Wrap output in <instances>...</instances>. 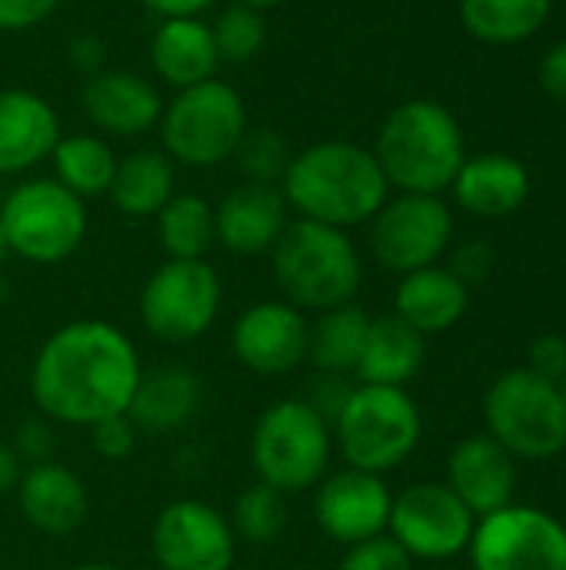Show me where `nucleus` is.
I'll return each mask as SVG.
<instances>
[{
  "instance_id": "f257e3e1",
  "label": "nucleus",
  "mask_w": 566,
  "mask_h": 570,
  "mask_svg": "<svg viewBox=\"0 0 566 570\" xmlns=\"http://www.w3.org/2000/svg\"><path fill=\"white\" fill-rule=\"evenodd\" d=\"M143 367L133 341L110 321H70L37 351L30 394L43 417L67 428H90L127 414Z\"/></svg>"
},
{
  "instance_id": "f03ea898",
  "label": "nucleus",
  "mask_w": 566,
  "mask_h": 570,
  "mask_svg": "<svg viewBox=\"0 0 566 570\" xmlns=\"http://www.w3.org/2000/svg\"><path fill=\"white\" fill-rule=\"evenodd\" d=\"M387 187L374 150L347 140H324L300 150L280 180L287 207H297L304 220L337 230L370 220L387 204Z\"/></svg>"
},
{
  "instance_id": "7ed1b4c3",
  "label": "nucleus",
  "mask_w": 566,
  "mask_h": 570,
  "mask_svg": "<svg viewBox=\"0 0 566 570\" xmlns=\"http://www.w3.org/2000/svg\"><path fill=\"white\" fill-rule=\"evenodd\" d=\"M374 157L404 194H440L464 167V134L444 104L407 100L380 127Z\"/></svg>"
},
{
  "instance_id": "20e7f679",
  "label": "nucleus",
  "mask_w": 566,
  "mask_h": 570,
  "mask_svg": "<svg viewBox=\"0 0 566 570\" xmlns=\"http://www.w3.org/2000/svg\"><path fill=\"white\" fill-rule=\"evenodd\" d=\"M277 284L297 311H330L340 304H354L364 267L350 237L337 227L304 220L284 227L274 250Z\"/></svg>"
},
{
  "instance_id": "39448f33",
  "label": "nucleus",
  "mask_w": 566,
  "mask_h": 570,
  "mask_svg": "<svg viewBox=\"0 0 566 570\" xmlns=\"http://www.w3.org/2000/svg\"><path fill=\"white\" fill-rule=\"evenodd\" d=\"M330 431L347 468L387 474L417 451L424 421L404 387L360 384L350 391Z\"/></svg>"
},
{
  "instance_id": "423d86ee",
  "label": "nucleus",
  "mask_w": 566,
  "mask_h": 570,
  "mask_svg": "<svg viewBox=\"0 0 566 570\" xmlns=\"http://www.w3.org/2000/svg\"><path fill=\"white\" fill-rule=\"evenodd\" d=\"M330 451L334 431L304 397L270 404L254 424L250 461L257 481L280 494L314 491L327 478Z\"/></svg>"
},
{
  "instance_id": "0eeeda50",
  "label": "nucleus",
  "mask_w": 566,
  "mask_h": 570,
  "mask_svg": "<svg viewBox=\"0 0 566 570\" xmlns=\"http://www.w3.org/2000/svg\"><path fill=\"white\" fill-rule=\"evenodd\" d=\"M484 417L490 438L510 454L527 461H547L566 448V411L554 381L517 367L500 374L487 397Z\"/></svg>"
},
{
  "instance_id": "6e6552de",
  "label": "nucleus",
  "mask_w": 566,
  "mask_h": 570,
  "mask_svg": "<svg viewBox=\"0 0 566 570\" xmlns=\"http://www.w3.org/2000/svg\"><path fill=\"white\" fill-rule=\"evenodd\" d=\"M160 134L170 160L187 167H214L234 157L247 134V110L230 83L203 80L180 90L160 114Z\"/></svg>"
},
{
  "instance_id": "1a4fd4ad",
  "label": "nucleus",
  "mask_w": 566,
  "mask_h": 570,
  "mask_svg": "<svg viewBox=\"0 0 566 570\" xmlns=\"http://www.w3.org/2000/svg\"><path fill=\"white\" fill-rule=\"evenodd\" d=\"M7 250L30 264H60L87 237V210L60 180H27L0 207Z\"/></svg>"
},
{
  "instance_id": "9d476101",
  "label": "nucleus",
  "mask_w": 566,
  "mask_h": 570,
  "mask_svg": "<svg viewBox=\"0 0 566 570\" xmlns=\"http://www.w3.org/2000/svg\"><path fill=\"white\" fill-rule=\"evenodd\" d=\"M220 297V277L207 261H167L143 284L140 321L163 344H190L214 327Z\"/></svg>"
},
{
  "instance_id": "9b49d317",
  "label": "nucleus",
  "mask_w": 566,
  "mask_h": 570,
  "mask_svg": "<svg viewBox=\"0 0 566 570\" xmlns=\"http://www.w3.org/2000/svg\"><path fill=\"white\" fill-rule=\"evenodd\" d=\"M474 570H566V528L537 508H500L474 528Z\"/></svg>"
},
{
  "instance_id": "f8f14e48",
  "label": "nucleus",
  "mask_w": 566,
  "mask_h": 570,
  "mask_svg": "<svg viewBox=\"0 0 566 570\" xmlns=\"http://www.w3.org/2000/svg\"><path fill=\"white\" fill-rule=\"evenodd\" d=\"M477 518L447 484H414L390 504V538L420 561H447L467 551Z\"/></svg>"
},
{
  "instance_id": "ddd939ff",
  "label": "nucleus",
  "mask_w": 566,
  "mask_h": 570,
  "mask_svg": "<svg viewBox=\"0 0 566 570\" xmlns=\"http://www.w3.org/2000/svg\"><path fill=\"white\" fill-rule=\"evenodd\" d=\"M370 220V247L377 261L397 274L434 267L454 234L450 207L437 194H404L384 204Z\"/></svg>"
},
{
  "instance_id": "4468645a",
  "label": "nucleus",
  "mask_w": 566,
  "mask_h": 570,
  "mask_svg": "<svg viewBox=\"0 0 566 570\" xmlns=\"http://www.w3.org/2000/svg\"><path fill=\"white\" fill-rule=\"evenodd\" d=\"M150 551L160 570H234L237 538L214 504L173 501L150 528Z\"/></svg>"
},
{
  "instance_id": "2eb2a0df",
  "label": "nucleus",
  "mask_w": 566,
  "mask_h": 570,
  "mask_svg": "<svg viewBox=\"0 0 566 570\" xmlns=\"http://www.w3.org/2000/svg\"><path fill=\"white\" fill-rule=\"evenodd\" d=\"M307 334L310 324L304 311L287 301H260L237 317L230 351L250 374L280 377L307 361Z\"/></svg>"
},
{
  "instance_id": "dca6fc26",
  "label": "nucleus",
  "mask_w": 566,
  "mask_h": 570,
  "mask_svg": "<svg viewBox=\"0 0 566 570\" xmlns=\"http://www.w3.org/2000/svg\"><path fill=\"white\" fill-rule=\"evenodd\" d=\"M390 491L380 474L357 468L327 474L314 488V518L317 528L337 544H360L387 531L390 521Z\"/></svg>"
},
{
  "instance_id": "f3484780",
  "label": "nucleus",
  "mask_w": 566,
  "mask_h": 570,
  "mask_svg": "<svg viewBox=\"0 0 566 570\" xmlns=\"http://www.w3.org/2000/svg\"><path fill=\"white\" fill-rule=\"evenodd\" d=\"M447 488L467 504L474 518H487L510 504L517 488L514 454L490 434L467 438L447 461Z\"/></svg>"
},
{
  "instance_id": "a211bd4d",
  "label": "nucleus",
  "mask_w": 566,
  "mask_h": 570,
  "mask_svg": "<svg viewBox=\"0 0 566 570\" xmlns=\"http://www.w3.org/2000/svg\"><path fill=\"white\" fill-rule=\"evenodd\" d=\"M287 200L274 184H240L230 190L214 210L217 240L244 257H257L274 250L277 237L287 227Z\"/></svg>"
},
{
  "instance_id": "6ab92c4d",
  "label": "nucleus",
  "mask_w": 566,
  "mask_h": 570,
  "mask_svg": "<svg viewBox=\"0 0 566 570\" xmlns=\"http://www.w3.org/2000/svg\"><path fill=\"white\" fill-rule=\"evenodd\" d=\"M13 491H17V508L23 521L37 528L40 534L67 538L87 521V508H90L87 488L70 468L57 461L27 468Z\"/></svg>"
},
{
  "instance_id": "aec40b11",
  "label": "nucleus",
  "mask_w": 566,
  "mask_h": 570,
  "mask_svg": "<svg viewBox=\"0 0 566 570\" xmlns=\"http://www.w3.org/2000/svg\"><path fill=\"white\" fill-rule=\"evenodd\" d=\"M83 110L93 127L110 137H133L150 130L160 114V94L150 80L130 70H103L93 73L83 87Z\"/></svg>"
},
{
  "instance_id": "412c9836",
  "label": "nucleus",
  "mask_w": 566,
  "mask_h": 570,
  "mask_svg": "<svg viewBox=\"0 0 566 570\" xmlns=\"http://www.w3.org/2000/svg\"><path fill=\"white\" fill-rule=\"evenodd\" d=\"M60 140L53 107L30 90H0V174H23L47 160Z\"/></svg>"
},
{
  "instance_id": "4be33fe9",
  "label": "nucleus",
  "mask_w": 566,
  "mask_h": 570,
  "mask_svg": "<svg viewBox=\"0 0 566 570\" xmlns=\"http://www.w3.org/2000/svg\"><path fill=\"white\" fill-rule=\"evenodd\" d=\"M153 70L163 83L187 90L193 83L214 80V70L220 63L214 30L197 17H170L157 27L150 43Z\"/></svg>"
},
{
  "instance_id": "5701e85b",
  "label": "nucleus",
  "mask_w": 566,
  "mask_h": 570,
  "mask_svg": "<svg viewBox=\"0 0 566 570\" xmlns=\"http://www.w3.org/2000/svg\"><path fill=\"white\" fill-rule=\"evenodd\" d=\"M200 407V377L187 367H153L143 371L130 397L127 417L143 434L180 431Z\"/></svg>"
},
{
  "instance_id": "b1692460",
  "label": "nucleus",
  "mask_w": 566,
  "mask_h": 570,
  "mask_svg": "<svg viewBox=\"0 0 566 570\" xmlns=\"http://www.w3.org/2000/svg\"><path fill=\"white\" fill-rule=\"evenodd\" d=\"M394 304H397V317L427 337V334L450 331L467 314L470 291L447 267H420L404 274Z\"/></svg>"
},
{
  "instance_id": "393cba45",
  "label": "nucleus",
  "mask_w": 566,
  "mask_h": 570,
  "mask_svg": "<svg viewBox=\"0 0 566 570\" xmlns=\"http://www.w3.org/2000/svg\"><path fill=\"white\" fill-rule=\"evenodd\" d=\"M450 187L464 210L477 217H507L527 200L530 177L524 164L507 154H480L464 160Z\"/></svg>"
},
{
  "instance_id": "a878e982",
  "label": "nucleus",
  "mask_w": 566,
  "mask_h": 570,
  "mask_svg": "<svg viewBox=\"0 0 566 570\" xmlns=\"http://www.w3.org/2000/svg\"><path fill=\"white\" fill-rule=\"evenodd\" d=\"M424 334L414 331L397 314L370 317L367 341L360 351V361L354 367L360 384H380V387H404L417 371L424 367Z\"/></svg>"
},
{
  "instance_id": "bb28decb",
  "label": "nucleus",
  "mask_w": 566,
  "mask_h": 570,
  "mask_svg": "<svg viewBox=\"0 0 566 570\" xmlns=\"http://www.w3.org/2000/svg\"><path fill=\"white\" fill-rule=\"evenodd\" d=\"M107 194L127 217H157L173 197V160L163 150H133L117 160Z\"/></svg>"
},
{
  "instance_id": "cd10ccee",
  "label": "nucleus",
  "mask_w": 566,
  "mask_h": 570,
  "mask_svg": "<svg viewBox=\"0 0 566 570\" xmlns=\"http://www.w3.org/2000/svg\"><path fill=\"white\" fill-rule=\"evenodd\" d=\"M370 317L357 304H340L330 311H320V317L310 324L307 334V361L320 374H354L364 341H367Z\"/></svg>"
},
{
  "instance_id": "c85d7f7f",
  "label": "nucleus",
  "mask_w": 566,
  "mask_h": 570,
  "mask_svg": "<svg viewBox=\"0 0 566 570\" xmlns=\"http://www.w3.org/2000/svg\"><path fill=\"white\" fill-rule=\"evenodd\" d=\"M550 13V0H460L464 27L484 43H517L534 37Z\"/></svg>"
},
{
  "instance_id": "c756f323",
  "label": "nucleus",
  "mask_w": 566,
  "mask_h": 570,
  "mask_svg": "<svg viewBox=\"0 0 566 570\" xmlns=\"http://www.w3.org/2000/svg\"><path fill=\"white\" fill-rule=\"evenodd\" d=\"M157 237L170 261H203L217 240L214 207L197 194H173L157 210Z\"/></svg>"
},
{
  "instance_id": "7c9ffc66",
  "label": "nucleus",
  "mask_w": 566,
  "mask_h": 570,
  "mask_svg": "<svg viewBox=\"0 0 566 570\" xmlns=\"http://www.w3.org/2000/svg\"><path fill=\"white\" fill-rule=\"evenodd\" d=\"M53 167H57V180L83 197H100L110 190L113 170H117V157L110 150L107 140L90 137V134H73V137H60L53 147Z\"/></svg>"
},
{
  "instance_id": "2f4dec72",
  "label": "nucleus",
  "mask_w": 566,
  "mask_h": 570,
  "mask_svg": "<svg viewBox=\"0 0 566 570\" xmlns=\"http://www.w3.org/2000/svg\"><path fill=\"white\" fill-rule=\"evenodd\" d=\"M227 521H230L237 541H247V544H257V548L274 544L287 531V521H290L287 494H280L277 488L257 481L254 488H247L234 501V511H230Z\"/></svg>"
},
{
  "instance_id": "473e14b6",
  "label": "nucleus",
  "mask_w": 566,
  "mask_h": 570,
  "mask_svg": "<svg viewBox=\"0 0 566 570\" xmlns=\"http://www.w3.org/2000/svg\"><path fill=\"white\" fill-rule=\"evenodd\" d=\"M210 30H214L217 57L227 60V63H247L267 43V23H264L260 10H254L247 3L227 7Z\"/></svg>"
},
{
  "instance_id": "72a5a7b5",
  "label": "nucleus",
  "mask_w": 566,
  "mask_h": 570,
  "mask_svg": "<svg viewBox=\"0 0 566 570\" xmlns=\"http://www.w3.org/2000/svg\"><path fill=\"white\" fill-rule=\"evenodd\" d=\"M234 157H237L240 174H247L250 184H277V180H284V170L290 164L287 140L270 127L247 130L240 137Z\"/></svg>"
},
{
  "instance_id": "f704fd0d",
  "label": "nucleus",
  "mask_w": 566,
  "mask_h": 570,
  "mask_svg": "<svg viewBox=\"0 0 566 570\" xmlns=\"http://www.w3.org/2000/svg\"><path fill=\"white\" fill-rule=\"evenodd\" d=\"M340 570H414V558L390 534H377L370 541L350 544Z\"/></svg>"
},
{
  "instance_id": "c9c22d12",
  "label": "nucleus",
  "mask_w": 566,
  "mask_h": 570,
  "mask_svg": "<svg viewBox=\"0 0 566 570\" xmlns=\"http://www.w3.org/2000/svg\"><path fill=\"white\" fill-rule=\"evenodd\" d=\"M137 424L127 417V414H117V417H103L97 424H90V444L93 451L103 458V461H123L133 454L137 448Z\"/></svg>"
},
{
  "instance_id": "e433bc0d",
  "label": "nucleus",
  "mask_w": 566,
  "mask_h": 570,
  "mask_svg": "<svg viewBox=\"0 0 566 570\" xmlns=\"http://www.w3.org/2000/svg\"><path fill=\"white\" fill-rule=\"evenodd\" d=\"M13 454L20 464L33 468V464H47L53 461V451H57V434L50 431V424L43 421H23L17 431H13Z\"/></svg>"
},
{
  "instance_id": "4c0bfd02",
  "label": "nucleus",
  "mask_w": 566,
  "mask_h": 570,
  "mask_svg": "<svg viewBox=\"0 0 566 570\" xmlns=\"http://www.w3.org/2000/svg\"><path fill=\"white\" fill-rule=\"evenodd\" d=\"M350 384H347V377L344 374H320L317 381H314V391H310V397H304L327 424H334L337 421V414H340V407L347 404V397H350Z\"/></svg>"
},
{
  "instance_id": "58836bf2",
  "label": "nucleus",
  "mask_w": 566,
  "mask_h": 570,
  "mask_svg": "<svg viewBox=\"0 0 566 570\" xmlns=\"http://www.w3.org/2000/svg\"><path fill=\"white\" fill-rule=\"evenodd\" d=\"M530 371L547 377V381H564L566 377V337L560 334H540L530 344Z\"/></svg>"
},
{
  "instance_id": "ea45409f",
  "label": "nucleus",
  "mask_w": 566,
  "mask_h": 570,
  "mask_svg": "<svg viewBox=\"0 0 566 570\" xmlns=\"http://www.w3.org/2000/svg\"><path fill=\"white\" fill-rule=\"evenodd\" d=\"M60 0H0V30H30L43 23Z\"/></svg>"
},
{
  "instance_id": "a19ab883",
  "label": "nucleus",
  "mask_w": 566,
  "mask_h": 570,
  "mask_svg": "<svg viewBox=\"0 0 566 570\" xmlns=\"http://www.w3.org/2000/svg\"><path fill=\"white\" fill-rule=\"evenodd\" d=\"M447 271H450L460 284H467V287H470V284H480V281L494 271V250H490V244H484V240L464 244Z\"/></svg>"
},
{
  "instance_id": "79ce46f5",
  "label": "nucleus",
  "mask_w": 566,
  "mask_h": 570,
  "mask_svg": "<svg viewBox=\"0 0 566 570\" xmlns=\"http://www.w3.org/2000/svg\"><path fill=\"white\" fill-rule=\"evenodd\" d=\"M540 83L550 97L566 104V40L540 60Z\"/></svg>"
},
{
  "instance_id": "37998d69",
  "label": "nucleus",
  "mask_w": 566,
  "mask_h": 570,
  "mask_svg": "<svg viewBox=\"0 0 566 570\" xmlns=\"http://www.w3.org/2000/svg\"><path fill=\"white\" fill-rule=\"evenodd\" d=\"M143 7H150L153 13H160L163 20L170 17H197L200 10L214 7V0H140Z\"/></svg>"
},
{
  "instance_id": "c03bdc74",
  "label": "nucleus",
  "mask_w": 566,
  "mask_h": 570,
  "mask_svg": "<svg viewBox=\"0 0 566 570\" xmlns=\"http://www.w3.org/2000/svg\"><path fill=\"white\" fill-rule=\"evenodd\" d=\"M20 474H23V464L17 461L13 448L0 441V494L13 491V488H17V481H20Z\"/></svg>"
},
{
  "instance_id": "a18cd8bd",
  "label": "nucleus",
  "mask_w": 566,
  "mask_h": 570,
  "mask_svg": "<svg viewBox=\"0 0 566 570\" xmlns=\"http://www.w3.org/2000/svg\"><path fill=\"white\" fill-rule=\"evenodd\" d=\"M100 60H103V53H100V43H97L93 37H83V40L73 43V63H77L80 70L93 73V70L100 67Z\"/></svg>"
},
{
  "instance_id": "49530a36",
  "label": "nucleus",
  "mask_w": 566,
  "mask_h": 570,
  "mask_svg": "<svg viewBox=\"0 0 566 570\" xmlns=\"http://www.w3.org/2000/svg\"><path fill=\"white\" fill-rule=\"evenodd\" d=\"M240 3H247L254 10H274V7H284L287 0H240Z\"/></svg>"
},
{
  "instance_id": "de8ad7c7",
  "label": "nucleus",
  "mask_w": 566,
  "mask_h": 570,
  "mask_svg": "<svg viewBox=\"0 0 566 570\" xmlns=\"http://www.w3.org/2000/svg\"><path fill=\"white\" fill-rule=\"evenodd\" d=\"M70 570H117V568H110V564H77V568H70Z\"/></svg>"
},
{
  "instance_id": "09e8293b",
  "label": "nucleus",
  "mask_w": 566,
  "mask_h": 570,
  "mask_svg": "<svg viewBox=\"0 0 566 570\" xmlns=\"http://www.w3.org/2000/svg\"><path fill=\"white\" fill-rule=\"evenodd\" d=\"M7 254H10V250H7V237H3V224H0V264H3Z\"/></svg>"
},
{
  "instance_id": "8fccbe9b",
  "label": "nucleus",
  "mask_w": 566,
  "mask_h": 570,
  "mask_svg": "<svg viewBox=\"0 0 566 570\" xmlns=\"http://www.w3.org/2000/svg\"><path fill=\"white\" fill-rule=\"evenodd\" d=\"M557 391H560V404H564V411H566V377L564 381H557Z\"/></svg>"
},
{
  "instance_id": "3c124183",
  "label": "nucleus",
  "mask_w": 566,
  "mask_h": 570,
  "mask_svg": "<svg viewBox=\"0 0 566 570\" xmlns=\"http://www.w3.org/2000/svg\"><path fill=\"white\" fill-rule=\"evenodd\" d=\"M7 301V281H3V274H0V304Z\"/></svg>"
}]
</instances>
